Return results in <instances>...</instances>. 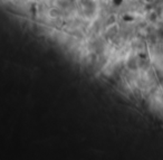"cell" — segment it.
<instances>
[{"label": "cell", "instance_id": "obj_1", "mask_svg": "<svg viewBox=\"0 0 163 160\" xmlns=\"http://www.w3.org/2000/svg\"><path fill=\"white\" fill-rule=\"evenodd\" d=\"M126 65H127V67L131 68V70H136L138 68V61H136L135 57H131L129 61L126 62Z\"/></svg>", "mask_w": 163, "mask_h": 160}]
</instances>
